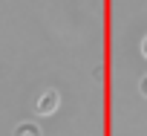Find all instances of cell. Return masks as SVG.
<instances>
[{
    "label": "cell",
    "mask_w": 147,
    "mask_h": 136,
    "mask_svg": "<svg viewBox=\"0 0 147 136\" xmlns=\"http://www.w3.org/2000/svg\"><path fill=\"white\" fill-rule=\"evenodd\" d=\"M58 104H61L58 90H43V93L35 99V113H38V116H52V113L58 110Z\"/></svg>",
    "instance_id": "cell-1"
},
{
    "label": "cell",
    "mask_w": 147,
    "mask_h": 136,
    "mask_svg": "<svg viewBox=\"0 0 147 136\" xmlns=\"http://www.w3.org/2000/svg\"><path fill=\"white\" fill-rule=\"evenodd\" d=\"M12 136H43V133H40V127H38L35 122H20V124L12 130Z\"/></svg>",
    "instance_id": "cell-2"
},
{
    "label": "cell",
    "mask_w": 147,
    "mask_h": 136,
    "mask_svg": "<svg viewBox=\"0 0 147 136\" xmlns=\"http://www.w3.org/2000/svg\"><path fill=\"white\" fill-rule=\"evenodd\" d=\"M138 93H141V96H144V99H147V75H144V78H141V81H138Z\"/></svg>",
    "instance_id": "cell-3"
},
{
    "label": "cell",
    "mask_w": 147,
    "mask_h": 136,
    "mask_svg": "<svg viewBox=\"0 0 147 136\" xmlns=\"http://www.w3.org/2000/svg\"><path fill=\"white\" fill-rule=\"evenodd\" d=\"M141 55H144V58H147V35H144V38H141Z\"/></svg>",
    "instance_id": "cell-4"
}]
</instances>
